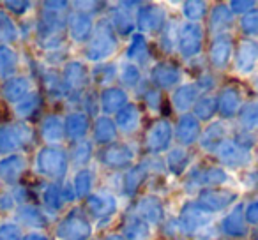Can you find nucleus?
<instances>
[{
  "label": "nucleus",
  "mask_w": 258,
  "mask_h": 240,
  "mask_svg": "<svg viewBox=\"0 0 258 240\" xmlns=\"http://www.w3.org/2000/svg\"><path fill=\"white\" fill-rule=\"evenodd\" d=\"M118 48V36L115 34L113 27L110 25L108 18H101L99 22L94 25V32L89 39L85 50V57L90 62H106L111 55H115Z\"/></svg>",
  "instance_id": "f257e3e1"
},
{
  "label": "nucleus",
  "mask_w": 258,
  "mask_h": 240,
  "mask_svg": "<svg viewBox=\"0 0 258 240\" xmlns=\"http://www.w3.org/2000/svg\"><path fill=\"white\" fill-rule=\"evenodd\" d=\"M228 180L230 175L223 166H195L187 173L184 187H186V191L211 189V187L225 186Z\"/></svg>",
  "instance_id": "f03ea898"
},
{
  "label": "nucleus",
  "mask_w": 258,
  "mask_h": 240,
  "mask_svg": "<svg viewBox=\"0 0 258 240\" xmlns=\"http://www.w3.org/2000/svg\"><path fill=\"white\" fill-rule=\"evenodd\" d=\"M205 30L202 23L184 22L179 25L177 32V51L184 60H193L204 50Z\"/></svg>",
  "instance_id": "7ed1b4c3"
},
{
  "label": "nucleus",
  "mask_w": 258,
  "mask_h": 240,
  "mask_svg": "<svg viewBox=\"0 0 258 240\" xmlns=\"http://www.w3.org/2000/svg\"><path fill=\"white\" fill-rule=\"evenodd\" d=\"M173 141V126L166 120V118H159L154 120L151 126L147 127L144 136V147L149 154L158 155L163 152H168Z\"/></svg>",
  "instance_id": "20e7f679"
},
{
  "label": "nucleus",
  "mask_w": 258,
  "mask_h": 240,
  "mask_svg": "<svg viewBox=\"0 0 258 240\" xmlns=\"http://www.w3.org/2000/svg\"><path fill=\"white\" fill-rule=\"evenodd\" d=\"M239 193L230 189H221V187H211V189H200L197 196V203L209 214L223 212L226 208H232L237 205Z\"/></svg>",
  "instance_id": "39448f33"
},
{
  "label": "nucleus",
  "mask_w": 258,
  "mask_h": 240,
  "mask_svg": "<svg viewBox=\"0 0 258 240\" xmlns=\"http://www.w3.org/2000/svg\"><path fill=\"white\" fill-rule=\"evenodd\" d=\"M137 157V150L131 143L125 141H115L101 150L99 159L104 168L110 170H127L133 166V161Z\"/></svg>",
  "instance_id": "423d86ee"
},
{
  "label": "nucleus",
  "mask_w": 258,
  "mask_h": 240,
  "mask_svg": "<svg viewBox=\"0 0 258 240\" xmlns=\"http://www.w3.org/2000/svg\"><path fill=\"white\" fill-rule=\"evenodd\" d=\"M166 11L163 6L158 4H142L137 9L135 16V25L140 30V34H159L161 29L166 25Z\"/></svg>",
  "instance_id": "0eeeda50"
},
{
  "label": "nucleus",
  "mask_w": 258,
  "mask_h": 240,
  "mask_svg": "<svg viewBox=\"0 0 258 240\" xmlns=\"http://www.w3.org/2000/svg\"><path fill=\"white\" fill-rule=\"evenodd\" d=\"M212 221V214H209L207 210L200 207L197 201H187V203L182 205L179 212V217H177V222H179L180 229L186 235H195L200 229H204L205 226H209Z\"/></svg>",
  "instance_id": "6e6552de"
},
{
  "label": "nucleus",
  "mask_w": 258,
  "mask_h": 240,
  "mask_svg": "<svg viewBox=\"0 0 258 240\" xmlns=\"http://www.w3.org/2000/svg\"><path fill=\"white\" fill-rule=\"evenodd\" d=\"M258 67V41L251 39V37H242L233 50V69L239 74L247 76L254 72Z\"/></svg>",
  "instance_id": "1a4fd4ad"
},
{
  "label": "nucleus",
  "mask_w": 258,
  "mask_h": 240,
  "mask_svg": "<svg viewBox=\"0 0 258 240\" xmlns=\"http://www.w3.org/2000/svg\"><path fill=\"white\" fill-rule=\"evenodd\" d=\"M151 85L158 90H173L180 85L182 71L172 62H158L151 67Z\"/></svg>",
  "instance_id": "9d476101"
},
{
  "label": "nucleus",
  "mask_w": 258,
  "mask_h": 240,
  "mask_svg": "<svg viewBox=\"0 0 258 240\" xmlns=\"http://www.w3.org/2000/svg\"><path fill=\"white\" fill-rule=\"evenodd\" d=\"M214 154H216L218 161L221 163L223 166H226V168H232V170L246 168V166L251 165V161H253V155H251V152L244 150V148H240L237 143H233L232 138H228L226 141H223Z\"/></svg>",
  "instance_id": "9b49d317"
},
{
  "label": "nucleus",
  "mask_w": 258,
  "mask_h": 240,
  "mask_svg": "<svg viewBox=\"0 0 258 240\" xmlns=\"http://www.w3.org/2000/svg\"><path fill=\"white\" fill-rule=\"evenodd\" d=\"M233 58V39L230 34H219L214 36L211 46H209V64L216 71H223L230 65Z\"/></svg>",
  "instance_id": "f8f14e48"
},
{
  "label": "nucleus",
  "mask_w": 258,
  "mask_h": 240,
  "mask_svg": "<svg viewBox=\"0 0 258 240\" xmlns=\"http://www.w3.org/2000/svg\"><path fill=\"white\" fill-rule=\"evenodd\" d=\"M87 210L92 217L99 219V221L108 222L117 212V198L108 191H99V193H92L85 198Z\"/></svg>",
  "instance_id": "ddd939ff"
},
{
  "label": "nucleus",
  "mask_w": 258,
  "mask_h": 240,
  "mask_svg": "<svg viewBox=\"0 0 258 240\" xmlns=\"http://www.w3.org/2000/svg\"><path fill=\"white\" fill-rule=\"evenodd\" d=\"M202 134V124L193 113H182L173 127V138L179 141V147H191L198 143Z\"/></svg>",
  "instance_id": "4468645a"
},
{
  "label": "nucleus",
  "mask_w": 258,
  "mask_h": 240,
  "mask_svg": "<svg viewBox=\"0 0 258 240\" xmlns=\"http://www.w3.org/2000/svg\"><path fill=\"white\" fill-rule=\"evenodd\" d=\"M60 236L68 240H89L92 236V224L80 210H73L62 221Z\"/></svg>",
  "instance_id": "2eb2a0df"
},
{
  "label": "nucleus",
  "mask_w": 258,
  "mask_h": 240,
  "mask_svg": "<svg viewBox=\"0 0 258 240\" xmlns=\"http://www.w3.org/2000/svg\"><path fill=\"white\" fill-rule=\"evenodd\" d=\"M137 215L147 224H163L165 222V205L156 194H144L137 201Z\"/></svg>",
  "instance_id": "dca6fc26"
},
{
  "label": "nucleus",
  "mask_w": 258,
  "mask_h": 240,
  "mask_svg": "<svg viewBox=\"0 0 258 240\" xmlns=\"http://www.w3.org/2000/svg\"><path fill=\"white\" fill-rule=\"evenodd\" d=\"M228 126H226L223 120H214V122H209L207 127L202 131L200 140H198V145L204 152H209V154H214L219 148V145L223 141L228 140Z\"/></svg>",
  "instance_id": "f3484780"
},
{
  "label": "nucleus",
  "mask_w": 258,
  "mask_h": 240,
  "mask_svg": "<svg viewBox=\"0 0 258 240\" xmlns=\"http://www.w3.org/2000/svg\"><path fill=\"white\" fill-rule=\"evenodd\" d=\"M129 103V96L122 87L111 85L101 90L99 94V110L103 111L106 117L118 113L125 104Z\"/></svg>",
  "instance_id": "a211bd4d"
},
{
  "label": "nucleus",
  "mask_w": 258,
  "mask_h": 240,
  "mask_svg": "<svg viewBox=\"0 0 258 240\" xmlns=\"http://www.w3.org/2000/svg\"><path fill=\"white\" fill-rule=\"evenodd\" d=\"M219 229H221L223 235L230 236V238H242V236H246L247 222L244 219V205H233L232 210L223 217Z\"/></svg>",
  "instance_id": "6ab92c4d"
},
{
  "label": "nucleus",
  "mask_w": 258,
  "mask_h": 240,
  "mask_svg": "<svg viewBox=\"0 0 258 240\" xmlns=\"http://www.w3.org/2000/svg\"><path fill=\"white\" fill-rule=\"evenodd\" d=\"M218 101V113L223 118H233L239 115L240 108H242V94L237 87L228 85L225 89L219 90V94L216 96Z\"/></svg>",
  "instance_id": "aec40b11"
},
{
  "label": "nucleus",
  "mask_w": 258,
  "mask_h": 240,
  "mask_svg": "<svg viewBox=\"0 0 258 240\" xmlns=\"http://www.w3.org/2000/svg\"><path fill=\"white\" fill-rule=\"evenodd\" d=\"M202 96V92L198 90L197 83H180L177 89H173L172 92V106L175 111H179L180 115L182 113H189V110H193L197 99Z\"/></svg>",
  "instance_id": "412c9836"
},
{
  "label": "nucleus",
  "mask_w": 258,
  "mask_h": 240,
  "mask_svg": "<svg viewBox=\"0 0 258 240\" xmlns=\"http://www.w3.org/2000/svg\"><path fill=\"white\" fill-rule=\"evenodd\" d=\"M113 122L117 129L124 134H133L142 126V111L140 106L135 103H127L118 113L113 115Z\"/></svg>",
  "instance_id": "4be33fe9"
},
{
  "label": "nucleus",
  "mask_w": 258,
  "mask_h": 240,
  "mask_svg": "<svg viewBox=\"0 0 258 240\" xmlns=\"http://www.w3.org/2000/svg\"><path fill=\"white\" fill-rule=\"evenodd\" d=\"M125 57H127V62L138 65V67H145L147 64H151L152 53H151V48H149L147 37H145L144 34L137 32L129 37Z\"/></svg>",
  "instance_id": "5701e85b"
},
{
  "label": "nucleus",
  "mask_w": 258,
  "mask_h": 240,
  "mask_svg": "<svg viewBox=\"0 0 258 240\" xmlns=\"http://www.w3.org/2000/svg\"><path fill=\"white\" fill-rule=\"evenodd\" d=\"M149 170H151V165L147 161L127 168V172L124 173V179H122V193L125 196H135L142 189V186L147 182Z\"/></svg>",
  "instance_id": "b1692460"
},
{
  "label": "nucleus",
  "mask_w": 258,
  "mask_h": 240,
  "mask_svg": "<svg viewBox=\"0 0 258 240\" xmlns=\"http://www.w3.org/2000/svg\"><path fill=\"white\" fill-rule=\"evenodd\" d=\"M39 163L41 170L51 177H62L68 170V157L60 148H44V152L39 157Z\"/></svg>",
  "instance_id": "393cba45"
},
{
  "label": "nucleus",
  "mask_w": 258,
  "mask_h": 240,
  "mask_svg": "<svg viewBox=\"0 0 258 240\" xmlns=\"http://www.w3.org/2000/svg\"><path fill=\"white\" fill-rule=\"evenodd\" d=\"M94 25H96V23H94V16L78 9V11L73 13L71 18H69V32H71V37L76 43L89 41L94 32Z\"/></svg>",
  "instance_id": "a878e982"
},
{
  "label": "nucleus",
  "mask_w": 258,
  "mask_h": 240,
  "mask_svg": "<svg viewBox=\"0 0 258 240\" xmlns=\"http://www.w3.org/2000/svg\"><path fill=\"white\" fill-rule=\"evenodd\" d=\"M108 22L113 27L115 34L120 37H131L135 34V18L131 15V11L124 9L122 6H115L113 9H110L108 15Z\"/></svg>",
  "instance_id": "bb28decb"
},
{
  "label": "nucleus",
  "mask_w": 258,
  "mask_h": 240,
  "mask_svg": "<svg viewBox=\"0 0 258 240\" xmlns=\"http://www.w3.org/2000/svg\"><path fill=\"white\" fill-rule=\"evenodd\" d=\"M92 136L94 141L97 145H103V147H108V145L115 143L118 138V129L115 126L113 118L106 117V115H99L96 118V122H94L92 127Z\"/></svg>",
  "instance_id": "cd10ccee"
},
{
  "label": "nucleus",
  "mask_w": 258,
  "mask_h": 240,
  "mask_svg": "<svg viewBox=\"0 0 258 240\" xmlns=\"http://www.w3.org/2000/svg\"><path fill=\"white\" fill-rule=\"evenodd\" d=\"M233 25V13L230 11L228 4H216L209 11V29L214 36L228 34Z\"/></svg>",
  "instance_id": "c85d7f7f"
},
{
  "label": "nucleus",
  "mask_w": 258,
  "mask_h": 240,
  "mask_svg": "<svg viewBox=\"0 0 258 240\" xmlns=\"http://www.w3.org/2000/svg\"><path fill=\"white\" fill-rule=\"evenodd\" d=\"M120 235L125 240H149L152 235V229L151 224H147L144 219H140L135 214V215H129L124 221Z\"/></svg>",
  "instance_id": "c756f323"
},
{
  "label": "nucleus",
  "mask_w": 258,
  "mask_h": 240,
  "mask_svg": "<svg viewBox=\"0 0 258 240\" xmlns=\"http://www.w3.org/2000/svg\"><path fill=\"white\" fill-rule=\"evenodd\" d=\"M66 134L73 140H83L89 133L90 127V117L85 111H73L66 118Z\"/></svg>",
  "instance_id": "7c9ffc66"
},
{
  "label": "nucleus",
  "mask_w": 258,
  "mask_h": 240,
  "mask_svg": "<svg viewBox=\"0 0 258 240\" xmlns=\"http://www.w3.org/2000/svg\"><path fill=\"white\" fill-rule=\"evenodd\" d=\"M64 83L69 89L82 90L90 83V71L82 62H69L64 71Z\"/></svg>",
  "instance_id": "2f4dec72"
},
{
  "label": "nucleus",
  "mask_w": 258,
  "mask_h": 240,
  "mask_svg": "<svg viewBox=\"0 0 258 240\" xmlns=\"http://www.w3.org/2000/svg\"><path fill=\"white\" fill-rule=\"evenodd\" d=\"M166 168L172 175L180 177L186 173V170L189 168L191 163V152L184 147H173L166 154Z\"/></svg>",
  "instance_id": "473e14b6"
},
{
  "label": "nucleus",
  "mask_w": 258,
  "mask_h": 240,
  "mask_svg": "<svg viewBox=\"0 0 258 240\" xmlns=\"http://www.w3.org/2000/svg\"><path fill=\"white\" fill-rule=\"evenodd\" d=\"M218 113V101L212 94H202L193 106V115L198 118V122H209Z\"/></svg>",
  "instance_id": "72a5a7b5"
},
{
  "label": "nucleus",
  "mask_w": 258,
  "mask_h": 240,
  "mask_svg": "<svg viewBox=\"0 0 258 240\" xmlns=\"http://www.w3.org/2000/svg\"><path fill=\"white\" fill-rule=\"evenodd\" d=\"M118 74V65L111 64V62H101V64H96L94 69L90 71V79L97 85H101L103 89L106 87H111V83L117 79Z\"/></svg>",
  "instance_id": "f704fd0d"
},
{
  "label": "nucleus",
  "mask_w": 258,
  "mask_h": 240,
  "mask_svg": "<svg viewBox=\"0 0 258 240\" xmlns=\"http://www.w3.org/2000/svg\"><path fill=\"white\" fill-rule=\"evenodd\" d=\"M237 117H239L240 129L256 134L258 133V99L244 103Z\"/></svg>",
  "instance_id": "c9c22d12"
},
{
  "label": "nucleus",
  "mask_w": 258,
  "mask_h": 240,
  "mask_svg": "<svg viewBox=\"0 0 258 240\" xmlns=\"http://www.w3.org/2000/svg\"><path fill=\"white\" fill-rule=\"evenodd\" d=\"M117 79L120 83L122 89H137L142 83V69L138 65L131 64V62H124V64L118 67Z\"/></svg>",
  "instance_id": "e433bc0d"
},
{
  "label": "nucleus",
  "mask_w": 258,
  "mask_h": 240,
  "mask_svg": "<svg viewBox=\"0 0 258 240\" xmlns=\"http://www.w3.org/2000/svg\"><path fill=\"white\" fill-rule=\"evenodd\" d=\"M94 186V172L89 168L80 170L73 180V189H75V198H87L92 194Z\"/></svg>",
  "instance_id": "4c0bfd02"
},
{
  "label": "nucleus",
  "mask_w": 258,
  "mask_h": 240,
  "mask_svg": "<svg viewBox=\"0 0 258 240\" xmlns=\"http://www.w3.org/2000/svg\"><path fill=\"white\" fill-rule=\"evenodd\" d=\"M182 15L186 22L200 23L209 15V4L204 0H187L182 4Z\"/></svg>",
  "instance_id": "58836bf2"
},
{
  "label": "nucleus",
  "mask_w": 258,
  "mask_h": 240,
  "mask_svg": "<svg viewBox=\"0 0 258 240\" xmlns=\"http://www.w3.org/2000/svg\"><path fill=\"white\" fill-rule=\"evenodd\" d=\"M177 32H179V25L175 22H166V25L159 32V48L163 53H173L177 48Z\"/></svg>",
  "instance_id": "ea45409f"
},
{
  "label": "nucleus",
  "mask_w": 258,
  "mask_h": 240,
  "mask_svg": "<svg viewBox=\"0 0 258 240\" xmlns=\"http://www.w3.org/2000/svg\"><path fill=\"white\" fill-rule=\"evenodd\" d=\"M239 27L246 37H251V39L256 37L258 36V9H253V11L240 16Z\"/></svg>",
  "instance_id": "a19ab883"
},
{
  "label": "nucleus",
  "mask_w": 258,
  "mask_h": 240,
  "mask_svg": "<svg viewBox=\"0 0 258 240\" xmlns=\"http://www.w3.org/2000/svg\"><path fill=\"white\" fill-rule=\"evenodd\" d=\"M92 152H94V145L90 143V141L80 140L78 143L75 145V148H73V161L80 166L87 165V163L90 161V157H92Z\"/></svg>",
  "instance_id": "79ce46f5"
},
{
  "label": "nucleus",
  "mask_w": 258,
  "mask_h": 240,
  "mask_svg": "<svg viewBox=\"0 0 258 240\" xmlns=\"http://www.w3.org/2000/svg\"><path fill=\"white\" fill-rule=\"evenodd\" d=\"M44 136L53 141L60 140V138L64 136V124H62L60 118L48 117L46 120H44Z\"/></svg>",
  "instance_id": "37998d69"
},
{
  "label": "nucleus",
  "mask_w": 258,
  "mask_h": 240,
  "mask_svg": "<svg viewBox=\"0 0 258 240\" xmlns=\"http://www.w3.org/2000/svg\"><path fill=\"white\" fill-rule=\"evenodd\" d=\"M233 143H237L240 148L244 150H253L254 147L258 145V136L254 133H249V131H244V129H239L232 138Z\"/></svg>",
  "instance_id": "c03bdc74"
},
{
  "label": "nucleus",
  "mask_w": 258,
  "mask_h": 240,
  "mask_svg": "<svg viewBox=\"0 0 258 240\" xmlns=\"http://www.w3.org/2000/svg\"><path fill=\"white\" fill-rule=\"evenodd\" d=\"M144 101H145V106L149 108L151 111H161V106H163V94L161 90L158 89H147L144 92Z\"/></svg>",
  "instance_id": "a18cd8bd"
},
{
  "label": "nucleus",
  "mask_w": 258,
  "mask_h": 240,
  "mask_svg": "<svg viewBox=\"0 0 258 240\" xmlns=\"http://www.w3.org/2000/svg\"><path fill=\"white\" fill-rule=\"evenodd\" d=\"M230 11L233 13V15H246V13L253 11L254 8H256V2L254 0H232L228 4Z\"/></svg>",
  "instance_id": "49530a36"
},
{
  "label": "nucleus",
  "mask_w": 258,
  "mask_h": 240,
  "mask_svg": "<svg viewBox=\"0 0 258 240\" xmlns=\"http://www.w3.org/2000/svg\"><path fill=\"white\" fill-rule=\"evenodd\" d=\"M195 83H197V87H198V90H200V92L209 94L216 87V78H214V74L204 71L200 76H198V79Z\"/></svg>",
  "instance_id": "de8ad7c7"
},
{
  "label": "nucleus",
  "mask_w": 258,
  "mask_h": 240,
  "mask_svg": "<svg viewBox=\"0 0 258 240\" xmlns=\"http://www.w3.org/2000/svg\"><path fill=\"white\" fill-rule=\"evenodd\" d=\"M244 219H246L247 226L258 224V200H253L244 207Z\"/></svg>",
  "instance_id": "09e8293b"
},
{
  "label": "nucleus",
  "mask_w": 258,
  "mask_h": 240,
  "mask_svg": "<svg viewBox=\"0 0 258 240\" xmlns=\"http://www.w3.org/2000/svg\"><path fill=\"white\" fill-rule=\"evenodd\" d=\"M46 203L50 205L51 208H60V203H62V193L58 191L57 186H51L50 189L46 191Z\"/></svg>",
  "instance_id": "8fccbe9b"
},
{
  "label": "nucleus",
  "mask_w": 258,
  "mask_h": 240,
  "mask_svg": "<svg viewBox=\"0 0 258 240\" xmlns=\"http://www.w3.org/2000/svg\"><path fill=\"white\" fill-rule=\"evenodd\" d=\"M195 235H197V240H214L216 236H218V228L209 224V226H205L204 229H200L198 233H195Z\"/></svg>",
  "instance_id": "3c124183"
},
{
  "label": "nucleus",
  "mask_w": 258,
  "mask_h": 240,
  "mask_svg": "<svg viewBox=\"0 0 258 240\" xmlns=\"http://www.w3.org/2000/svg\"><path fill=\"white\" fill-rule=\"evenodd\" d=\"M104 240H125V238L120 233H108V235L104 236Z\"/></svg>",
  "instance_id": "603ef678"
},
{
  "label": "nucleus",
  "mask_w": 258,
  "mask_h": 240,
  "mask_svg": "<svg viewBox=\"0 0 258 240\" xmlns=\"http://www.w3.org/2000/svg\"><path fill=\"white\" fill-rule=\"evenodd\" d=\"M251 85H253V90H254V92L258 94V72L253 76V78H251Z\"/></svg>",
  "instance_id": "864d4df0"
}]
</instances>
